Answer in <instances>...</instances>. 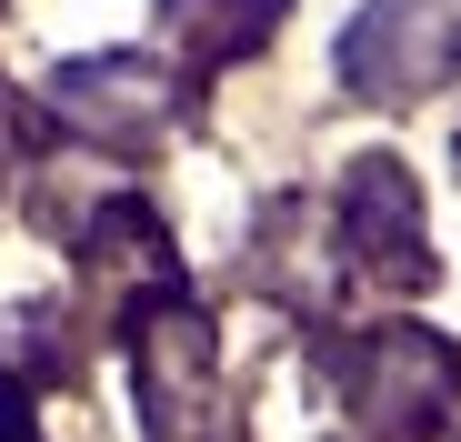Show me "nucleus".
<instances>
[{"label": "nucleus", "instance_id": "obj_1", "mask_svg": "<svg viewBox=\"0 0 461 442\" xmlns=\"http://www.w3.org/2000/svg\"><path fill=\"white\" fill-rule=\"evenodd\" d=\"M331 373H341V392L371 432H431L461 392V362L431 332H361L351 352H331Z\"/></svg>", "mask_w": 461, "mask_h": 442}, {"label": "nucleus", "instance_id": "obj_2", "mask_svg": "<svg viewBox=\"0 0 461 442\" xmlns=\"http://www.w3.org/2000/svg\"><path fill=\"white\" fill-rule=\"evenodd\" d=\"M461 51V11L451 0H371L341 31V81L361 101H421Z\"/></svg>", "mask_w": 461, "mask_h": 442}, {"label": "nucleus", "instance_id": "obj_3", "mask_svg": "<svg viewBox=\"0 0 461 442\" xmlns=\"http://www.w3.org/2000/svg\"><path fill=\"white\" fill-rule=\"evenodd\" d=\"M140 402L161 442H191L211 412V322L201 312H140Z\"/></svg>", "mask_w": 461, "mask_h": 442}, {"label": "nucleus", "instance_id": "obj_4", "mask_svg": "<svg viewBox=\"0 0 461 442\" xmlns=\"http://www.w3.org/2000/svg\"><path fill=\"white\" fill-rule=\"evenodd\" d=\"M341 242L361 272L381 281H431V252H421V201L402 181V161H361L351 191H341Z\"/></svg>", "mask_w": 461, "mask_h": 442}, {"label": "nucleus", "instance_id": "obj_5", "mask_svg": "<svg viewBox=\"0 0 461 442\" xmlns=\"http://www.w3.org/2000/svg\"><path fill=\"white\" fill-rule=\"evenodd\" d=\"M50 101H60V121H81L101 141H150L171 121V81L150 60H70L50 81Z\"/></svg>", "mask_w": 461, "mask_h": 442}, {"label": "nucleus", "instance_id": "obj_6", "mask_svg": "<svg viewBox=\"0 0 461 442\" xmlns=\"http://www.w3.org/2000/svg\"><path fill=\"white\" fill-rule=\"evenodd\" d=\"M0 442H31V412H21V382L0 373Z\"/></svg>", "mask_w": 461, "mask_h": 442}]
</instances>
